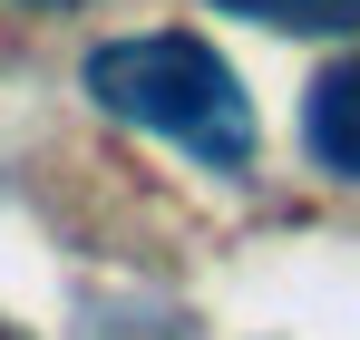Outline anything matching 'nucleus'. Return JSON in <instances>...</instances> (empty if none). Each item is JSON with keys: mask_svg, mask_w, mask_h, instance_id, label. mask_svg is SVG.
Segmentation results:
<instances>
[{"mask_svg": "<svg viewBox=\"0 0 360 340\" xmlns=\"http://www.w3.org/2000/svg\"><path fill=\"white\" fill-rule=\"evenodd\" d=\"M88 98L146 136L185 146L195 166H253V98H243L234 58L195 30H146V39H108L88 49Z\"/></svg>", "mask_w": 360, "mask_h": 340, "instance_id": "1", "label": "nucleus"}, {"mask_svg": "<svg viewBox=\"0 0 360 340\" xmlns=\"http://www.w3.org/2000/svg\"><path fill=\"white\" fill-rule=\"evenodd\" d=\"M302 146L311 166H331L341 185H360V58H331L302 98Z\"/></svg>", "mask_w": 360, "mask_h": 340, "instance_id": "2", "label": "nucleus"}, {"mask_svg": "<svg viewBox=\"0 0 360 340\" xmlns=\"http://www.w3.org/2000/svg\"><path fill=\"white\" fill-rule=\"evenodd\" d=\"M234 20H263V30H360V0H214Z\"/></svg>", "mask_w": 360, "mask_h": 340, "instance_id": "3", "label": "nucleus"}]
</instances>
